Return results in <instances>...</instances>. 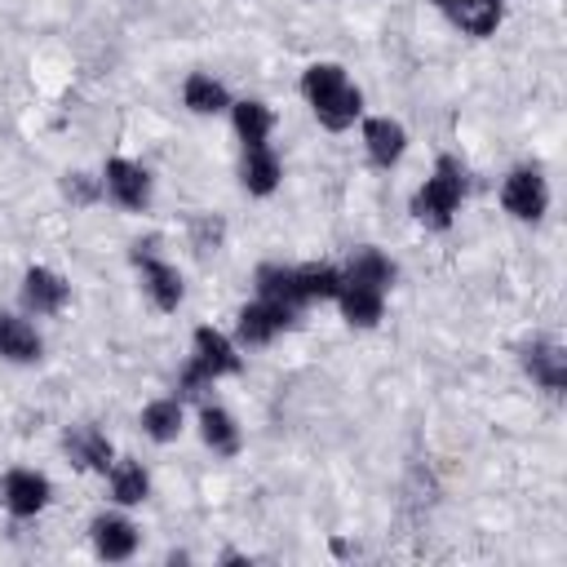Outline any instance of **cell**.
<instances>
[{
  "mask_svg": "<svg viewBox=\"0 0 567 567\" xmlns=\"http://www.w3.org/2000/svg\"><path fill=\"white\" fill-rule=\"evenodd\" d=\"M363 155L372 168H394L408 155V128L390 115H363Z\"/></svg>",
  "mask_w": 567,
  "mask_h": 567,
  "instance_id": "cell-15",
  "label": "cell"
},
{
  "mask_svg": "<svg viewBox=\"0 0 567 567\" xmlns=\"http://www.w3.org/2000/svg\"><path fill=\"white\" fill-rule=\"evenodd\" d=\"M301 97L328 133H346L354 128V120H363V89L341 62H310L301 71Z\"/></svg>",
  "mask_w": 567,
  "mask_h": 567,
  "instance_id": "cell-1",
  "label": "cell"
},
{
  "mask_svg": "<svg viewBox=\"0 0 567 567\" xmlns=\"http://www.w3.org/2000/svg\"><path fill=\"white\" fill-rule=\"evenodd\" d=\"M89 540H93V554L102 563H128L142 545V532L124 509H106L89 523Z\"/></svg>",
  "mask_w": 567,
  "mask_h": 567,
  "instance_id": "cell-10",
  "label": "cell"
},
{
  "mask_svg": "<svg viewBox=\"0 0 567 567\" xmlns=\"http://www.w3.org/2000/svg\"><path fill=\"white\" fill-rule=\"evenodd\" d=\"M297 315H301V310H292V306H284V301L252 297V301L239 306V315H235V341H239V350H248V346H270L279 332H288V328L297 323Z\"/></svg>",
  "mask_w": 567,
  "mask_h": 567,
  "instance_id": "cell-7",
  "label": "cell"
},
{
  "mask_svg": "<svg viewBox=\"0 0 567 567\" xmlns=\"http://www.w3.org/2000/svg\"><path fill=\"white\" fill-rule=\"evenodd\" d=\"M62 190H66V199H71V204H93V199L102 195V177H89V173H66Z\"/></svg>",
  "mask_w": 567,
  "mask_h": 567,
  "instance_id": "cell-25",
  "label": "cell"
},
{
  "mask_svg": "<svg viewBox=\"0 0 567 567\" xmlns=\"http://www.w3.org/2000/svg\"><path fill=\"white\" fill-rule=\"evenodd\" d=\"M465 190H470V182H465L461 159L456 155H439L434 168H430V177L412 190V217L425 230H447L456 221L461 204H465Z\"/></svg>",
  "mask_w": 567,
  "mask_h": 567,
  "instance_id": "cell-3",
  "label": "cell"
},
{
  "mask_svg": "<svg viewBox=\"0 0 567 567\" xmlns=\"http://www.w3.org/2000/svg\"><path fill=\"white\" fill-rule=\"evenodd\" d=\"M456 31L474 35V40H487L496 35L501 18H505V0H430Z\"/></svg>",
  "mask_w": 567,
  "mask_h": 567,
  "instance_id": "cell-14",
  "label": "cell"
},
{
  "mask_svg": "<svg viewBox=\"0 0 567 567\" xmlns=\"http://www.w3.org/2000/svg\"><path fill=\"white\" fill-rule=\"evenodd\" d=\"M137 425H142V434H146L151 443H173V439H182V430H186V399H182V394H159V399H151V403L142 408V416H137Z\"/></svg>",
  "mask_w": 567,
  "mask_h": 567,
  "instance_id": "cell-18",
  "label": "cell"
},
{
  "mask_svg": "<svg viewBox=\"0 0 567 567\" xmlns=\"http://www.w3.org/2000/svg\"><path fill=\"white\" fill-rule=\"evenodd\" d=\"M102 195H106L115 208H124V213H146V208H151V195H155V182H151V173H146L137 159L111 155V159L102 164Z\"/></svg>",
  "mask_w": 567,
  "mask_h": 567,
  "instance_id": "cell-6",
  "label": "cell"
},
{
  "mask_svg": "<svg viewBox=\"0 0 567 567\" xmlns=\"http://www.w3.org/2000/svg\"><path fill=\"white\" fill-rule=\"evenodd\" d=\"M133 266H137V279H142V292L155 310L173 315L182 301H186V279L182 270L155 252V244H133Z\"/></svg>",
  "mask_w": 567,
  "mask_h": 567,
  "instance_id": "cell-4",
  "label": "cell"
},
{
  "mask_svg": "<svg viewBox=\"0 0 567 567\" xmlns=\"http://www.w3.org/2000/svg\"><path fill=\"white\" fill-rule=\"evenodd\" d=\"M53 501V483L44 470H31V465H13L0 474V505L9 518H35L44 514Z\"/></svg>",
  "mask_w": 567,
  "mask_h": 567,
  "instance_id": "cell-8",
  "label": "cell"
},
{
  "mask_svg": "<svg viewBox=\"0 0 567 567\" xmlns=\"http://www.w3.org/2000/svg\"><path fill=\"white\" fill-rule=\"evenodd\" d=\"M341 279L346 284H363V288H377V292H385L390 297V288H394V279H399V266L381 252V248H372V244H359L350 257H346V266H341Z\"/></svg>",
  "mask_w": 567,
  "mask_h": 567,
  "instance_id": "cell-16",
  "label": "cell"
},
{
  "mask_svg": "<svg viewBox=\"0 0 567 567\" xmlns=\"http://www.w3.org/2000/svg\"><path fill=\"white\" fill-rule=\"evenodd\" d=\"M501 208L514 217V221H527L536 226L545 213H549V182L536 164H518L505 173L501 182Z\"/></svg>",
  "mask_w": 567,
  "mask_h": 567,
  "instance_id": "cell-5",
  "label": "cell"
},
{
  "mask_svg": "<svg viewBox=\"0 0 567 567\" xmlns=\"http://www.w3.org/2000/svg\"><path fill=\"white\" fill-rule=\"evenodd\" d=\"M102 478H106V492H111V501H115L120 509H133V505H142V501L151 496V474H146V465L133 461V456H115Z\"/></svg>",
  "mask_w": 567,
  "mask_h": 567,
  "instance_id": "cell-20",
  "label": "cell"
},
{
  "mask_svg": "<svg viewBox=\"0 0 567 567\" xmlns=\"http://www.w3.org/2000/svg\"><path fill=\"white\" fill-rule=\"evenodd\" d=\"M62 452L71 456V465H75V470H89V474H106V470H111V461H115V443H111V439H106V430H102V425H93V421L71 425V430L62 434Z\"/></svg>",
  "mask_w": 567,
  "mask_h": 567,
  "instance_id": "cell-12",
  "label": "cell"
},
{
  "mask_svg": "<svg viewBox=\"0 0 567 567\" xmlns=\"http://www.w3.org/2000/svg\"><path fill=\"white\" fill-rule=\"evenodd\" d=\"M182 106H186L190 115H221V111H230V93H226V84H221L217 75L190 71V75L182 80Z\"/></svg>",
  "mask_w": 567,
  "mask_h": 567,
  "instance_id": "cell-22",
  "label": "cell"
},
{
  "mask_svg": "<svg viewBox=\"0 0 567 567\" xmlns=\"http://www.w3.org/2000/svg\"><path fill=\"white\" fill-rule=\"evenodd\" d=\"M518 363H523V372H527L545 394H563V390H567V354H563L558 341H549V337L523 341Z\"/></svg>",
  "mask_w": 567,
  "mask_h": 567,
  "instance_id": "cell-11",
  "label": "cell"
},
{
  "mask_svg": "<svg viewBox=\"0 0 567 567\" xmlns=\"http://www.w3.org/2000/svg\"><path fill=\"white\" fill-rule=\"evenodd\" d=\"M292 284H297V301H301V310L315 306V301H332L337 288H341V266H328V261L292 266Z\"/></svg>",
  "mask_w": 567,
  "mask_h": 567,
  "instance_id": "cell-23",
  "label": "cell"
},
{
  "mask_svg": "<svg viewBox=\"0 0 567 567\" xmlns=\"http://www.w3.org/2000/svg\"><path fill=\"white\" fill-rule=\"evenodd\" d=\"M332 301H337V310H341V319H346L350 328H377L381 315H385V292L363 288V284H346V279H341V288H337Z\"/></svg>",
  "mask_w": 567,
  "mask_h": 567,
  "instance_id": "cell-21",
  "label": "cell"
},
{
  "mask_svg": "<svg viewBox=\"0 0 567 567\" xmlns=\"http://www.w3.org/2000/svg\"><path fill=\"white\" fill-rule=\"evenodd\" d=\"M40 354H44V337L31 323V315L27 310L18 315V310L0 306V363L27 368V363H40Z\"/></svg>",
  "mask_w": 567,
  "mask_h": 567,
  "instance_id": "cell-13",
  "label": "cell"
},
{
  "mask_svg": "<svg viewBox=\"0 0 567 567\" xmlns=\"http://www.w3.org/2000/svg\"><path fill=\"white\" fill-rule=\"evenodd\" d=\"M199 439L213 456H239L244 447V430L221 403H199Z\"/></svg>",
  "mask_w": 567,
  "mask_h": 567,
  "instance_id": "cell-19",
  "label": "cell"
},
{
  "mask_svg": "<svg viewBox=\"0 0 567 567\" xmlns=\"http://www.w3.org/2000/svg\"><path fill=\"white\" fill-rule=\"evenodd\" d=\"M230 124H235L244 151L248 146H266L270 128H275V111L266 102H257V97H244V102H230Z\"/></svg>",
  "mask_w": 567,
  "mask_h": 567,
  "instance_id": "cell-24",
  "label": "cell"
},
{
  "mask_svg": "<svg viewBox=\"0 0 567 567\" xmlns=\"http://www.w3.org/2000/svg\"><path fill=\"white\" fill-rule=\"evenodd\" d=\"M284 182V159L275 155V146H248L244 151V164H239V186L252 195V199H266L275 195Z\"/></svg>",
  "mask_w": 567,
  "mask_h": 567,
  "instance_id": "cell-17",
  "label": "cell"
},
{
  "mask_svg": "<svg viewBox=\"0 0 567 567\" xmlns=\"http://www.w3.org/2000/svg\"><path fill=\"white\" fill-rule=\"evenodd\" d=\"M18 297H22V310H27L31 319H53V315L66 310L71 284H66V275H58L53 266H27Z\"/></svg>",
  "mask_w": 567,
  "mask_h": 567,
  "instance_id": "cell-9",
  "label": "cell"
},
{
  "mask_svg": "<svg viewBox=\"0 0 567 567\" xmlns=\"http://www.w3.org/2000/svg\"><path fill=\"white\" fill-rule=\"evenodd\" d=\"M239 368H244L239 341L226 337V332L213 328V323H199V328L190 332V354H186V363H182V372H177V394H182V399H199L208 385H217L221 377H235Z\"/></svg>",
  "mask_w": 567,
  "mask_h": 567,
  "instance_id": "cell-2",
  "label": "cell"
}]
</instances>
